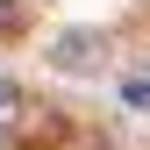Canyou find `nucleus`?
I'll return each instance as SVG.
<instances>
[{"label":"nucleus","mask_w":150,"mask_h":150,"mask_svg":"<svg viewBox=\"0 0 150 150\" xmlns=\"http://www.w3.org/2000/svg\"><path fill=\"white\" fill-rule=\"evenodd\" d=\"M14 115H22V93H14V79H0V129H7Z\"/></svg>","instance_id":"1"},{"label":"nucleus","mask_w":150,"mask_h":150,"mask_svg":"<svg viewBox=\"0 0 150 150\" xmlns=\"http://www.w3.org/2000/svg\"><path fill=\"white\" fill-rule=\"evenodd\" d=\"M122 100H129V107H143V100H150V71H136V79L122 86Z\"/></svg>","instance_id":"2"},{"label":"nucleus","mask_w":150,"mask_h":150,"mask_svg":"<svg viewBox=\"0 0 150 150\" xmlns=\"http://www.w3.org/2000/svg\"><path fill=\"white\" fill-rule=\"evenodd\" d=\"M22 29V0H0V36H14Z\"/></svg>","instance_id":"3"}]
</instances>
